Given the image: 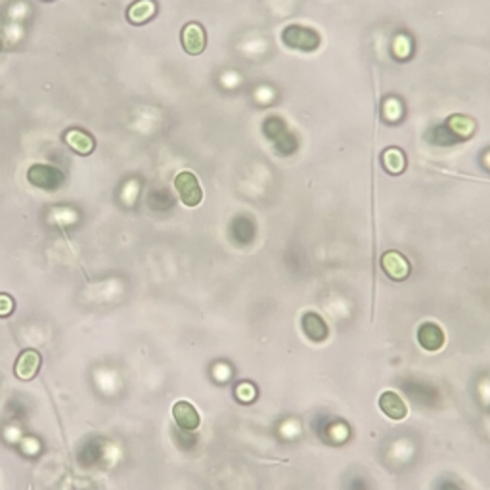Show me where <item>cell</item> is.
<instances>
[{
    "label": "cell",
    "instance_id": "6da1fadb",
    "mask_svg": "<svg viewBox=\"0 0 490 490\" xmlns=\"http://www.w3.org/2000/svg\"><path fill=\"white\" fill-rule=\"evenodd\" d=\"M475 132V123L466 115L448 117L447 123L435 129L437 144H454V142L469 140V136Z\"/></svg>",
    "mask_w": 490,
    "mask_h": 490
},
{
    "label": "cell",
    "instance_id": "7a4b0ae2",
    "mask_svg": "<svg viewBox=\"0 0 490 490\" xmlns=\"http://www.w3.org/2000/svg\"><path fill=\"white\" fill-rule=\"evenodd\" d=\"M283 44L291 50H303V52H313L320 46L318 33L303 25H289L282 33Z\"/></svg>",
    "mask_w": 490,
    "mask_h": 490
},
{
    "label": "cell",
    "instance_id": "3957f363",
    "mask_svg": "<svg viewBox=\"0 0 490 490\" xmlns=\"http://www.w3.org/2000/svg\"><path fill=\"white\" fill-rule=\"evenodd\" d=\"M174 188H177L180 202H182L186 207H197V205L203 202V190L202 186H199V180H197V177L194 172H178L177 178H174Z\"/></svg>",
    "mask_w": 490,
    "mask_h": 490
},
{
    "label": "cell",
    "instance_id": "277c9868",
    "mask_svg": "<svg viewBox=\"0 0 490 490\" xmlns=\"http://www.w3.org/2000/svg\"><path fill=\"white\" fill-rule=\"evenodd\" d=\"M27 180L41 190H56L63 182V174L56 167L33 165L27 171Z\"/></svg>",
    "mask_w": 490,
    "mask_h": 490
},
{
    "label": "cell",
    "instance_id": "5b68a950",
    "mask_svg": "<svg viewBox=\"0 0 490 490\" xmlns=\"http://www.w3.org/2000/svg\"><path fill=\"white\" fill-rule=\"evenodd\" d=\"M180 38H182L184 52L190 56L203 54V50L207 46V33L203 29V25L196 24V21L184 25Z\"/></svg>",
    "mask_w": 490,
    "mask_h": 490
},
{
    "label": "cell",
    "instance_id": "8992f818",
    "mask_svg": "<svg viewBox=\"0 0 490 490\" xmlns=\"http://www.w3.org/2000/svg\"><path fill=\"white\" fill-rule=\"evenodd\" d=\"M381 270L395 282H402L410 276V263L400 251H385L381 255Z\"/></svg>",
    "mask_w": 490,
    "mask_h": 490
},
{
    "label": "cell",
    "instance_id": "52a82bcc",
    "mask_svg": "<svg viewBox=\"0 0 490 490\" xmlns=\"http://www.w3.org/2000/svg\"><path fill=\"white\" fill-rule=\"evenodd\" d=\"M38 368H41V353L35 349L24 350L16 360L14 366V374L21 381H29L37 375Z\"/></svg>",
    "mask_w": 490,
    "mask_h": 490
},
{
    "label": "cell",
    "instance_id": "ba28073f",
    "mask_svg": "<svg viewBox=\"0 0 490 490\" xmlns=\"http://www.w3.org/2000/svg\"><path fill=\"white\" fill-rule=\"evenodd\" d=\"M172 417L180 429L184 431H196L202 423V417L197 414L196 406L186 402V400H178L177 405L172 406Z\"/></svg>",
    "mask_w": 490,
    "mask_h": 490
},
{
    "label": "cell",
    "instance_id": "9c48e42d",
    "mask_svg": "<svg viewBox=\"0 0 490 490\" xmlns=\"http://www.w3.org/2000/svg\"><path fill=\"white\" fill-rule=\"evenodd\" d=\"M380 408L387 417L397 419V422L398 419H405V417L408 416V406H406L405 398L395 391L381 392Z\"/></svg>",
    "mask_w": 490,
    "mask_h": 490
},
{
    "label": "cell",
    "instance_id": "30bf717a",
    "mask_svg": "<svg viewBox=\"0 0 490 490\" xmlns=\"http://www.w3.org/2000/svg\"><path fill=\"white\" fill-rule=\"evenodd\" d=\"M417 341H419V345H422L425 350L435 353V350L442 349V345H444V331L441 330V325L433 324V322H427V324L419 325V330H417Z\"/></svg>",
    "mask_w": 490,
    "mask_h": 490
},
{
    "label": "cell",
    "instance_id": "8fae6325",
    "mask_svg": "<svg viewBox=\"0 0 490 490\" xmlns=\"http://www.w3.org/2000/svg\"><path fill=\"white\" fill-rule=\"evenodd\" d=\"M155 12H157V6L153 0H138L135 4H130L127 10V19L132 25H144L155 16Z\"/></svg>",
    "mask_w": 490,
    "mask_h": 490
},
{
    "label": "cell",
    "instance_id": "7c38bea8",
    "mask_svg": "<svg viewBox=\"0 0 490 490\" xmlns=\"http://www.w3.org/2000/svg\"><path fill=\"white\" fill-rule=\"evenodd\" d=\"M66 142H68V146L71 147L73 152L79 153V155H90L94 146H96L94 138H92L88 132L79 129L68 130V132H66Z\"/></svg>",
    "mask_w": 490,
    "mask_h": 490
},
{
    "label": "cell",
    "instance_id": "4fadbf2b",
    "mask_svg": "<svg viewBox=\"0 0 490 490\" xmlns=\"http://www.w3.org/2000/svg\"><path fill=\"white\" fill-rule=\"evenodd\" d=\"M303 330L308 335V339H313V341H324L325 337L330 335V328L324 322V318L314 313L303 316Z\"/></svg>",
    "mask_w": 490,
    "mask_h": 490
},
{
    "label": "cell",
    "instance_id": "5bb4252c",
    "mask_svg": "<svg viewBox=\"0 0 490 490\" xmlns=\"http://www.w3.org/2000/svg\"><path fill=\"white\" fill-rule=\"evenodd\" d=\"M381 165L389 174H402L406 169V153L400 147H387L381 153Z\"/></svg>",
    "mask_w": 490,
    "mask_h": 490
},
{
    "label": "cell",
    "instance_id": "9a60e30c",
    "mask_svg": "<svg viewBox=\"0 0 490 490\" xmlns=\"http://www.w3.org/2000/svg\"><path fill=\"white\" fill-rule=\"evenodd\" d=\"M264 135L269 136L270 140H280L286 135V123L280 117H270L264 121Z\"/></svg>",
    "mask_w": 490,
    "mask_h": 490
},
{
    "label": "cell",
    "instance_id": "2e32d148",
    "mask_svg": "<svg viewBox=\"0 0 490 490\" xmlns=\"http://www.w3.org/2000/svg\"><path fill=\"white\" fill-rule=\"evenodd\" d=\"M14 308H16V303H14L12 297L6 293H0V318L10 316L14 313Z\"/></svg>",
    "mask_w": 490,
    "mask_h": 490
},
{
    "label": "cell",
    "instance_id": "e0dca14e",
    "mask_svg": "<svg viewBox=\"0 0 490 490\" xmlns=\"http://www.w3.org/2000/svg\"><path fill=\"white\" fill-rule=\"evenodd\" d=\"M236 395H238L244 402H249L253 397H255V389H253L251 385H247V383H244V385H239L238 389H236Z\"/></svg>",
    "mask_w": 490,
    "mask_h": 490
}]
</instances>
